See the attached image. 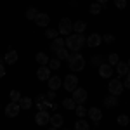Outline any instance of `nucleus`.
<instances>
[{"mask_svg": "<svg viewBox=\"0 0 130 130\" xmlns=\"http://www.w3.org/2000/svg\"><path fill=\"white\" fill-rule=\"evenodd\" d=\"M85 37L83 35H78V33H71L68 35L66 38H64V45H66V49L68 50H73V52H80L83 49V45H85Z\"/></svg>", "mask_w": 130, "mask_h": 130, "instance_id": "1", "label": "nucleus"}, {"mask_svg": "<svg viewBox=\"0 0 130 130\" xmlns=\"http://www.w3.org/2000/svg\"><path fill=\"white\" fill-rule=\"evenodd\" d=\"M68 66H70L71 71H82L85 68V59L80 52H75L68 57Z\"/></svg>", "mask_w": 130, "mask_h": 130, "instance_id": "2", "label": "nucleus"}, {"mask_svg": "<svg viewBox=\"0 0 130 130\" xmlns=\"http://www.w3.org/2000/svg\"><path fill=\"white\" fill-rule=\"evenodd\" d=\"M35 102H37V108H38V111H47V109H56L57 106L52 102V101H49L47 97H45V94H38L37 95V99H35Z\"/></svg>", "mask_w": 130, "mask_h": 130, "instance_id": "3", "label": "nucleus"}, {"mask_svg": "<svg viewBox=\"0 0 130 130\" xmlns=\"http://www.w3.org/2000/svg\"><path fill=\"white\" fill-rule=\"evenodd\" d=\"M108 90H109L111 95H121L123 94V90H125V87H123V82L118 80V78H109V85H108Z\"/></svg>", "mask_w": 130, "mask_h": 130, "instance_id": "4", "label": "nucleus"}, {"mask_svg": "<svg viewBox=\"0 0 130 130\" xmlns=\"http://www.w3.org/2000/svg\"><path fill=\"white\" fill-rule=\"evenodd\" d=\"M62 87L66 92H73V90L78 87V76H75V75H66L64 78H62Z\"/></svg>", "mask_w": 130, "mask_h": 130, "instance_id": "5", "label": "nucleus"}, {"mask_svg": "<svg viewBox=\"0 0 130 130\" xmlns=\"http://www.w3.org/2000/svg\"><path fill=\"white\" fill-rule=\"evenodd\" d=\"M57 31H59L61 35H64V37L71 35V31H73V21H71L70 18H62V19L59 21V28H57Z\"/></svg>", "mask_w": 130, "mask_h": 130, "instance_id": "6", "label": "nucleus"}, {"mask_svg": "<svg viewBox=\"0 0 130 130\" xmlns=\"http://www.w3.org/2000/svg\"><path fill=\"white\" fill-rule=\"evenodd\" d=\"M87 97H89V92L85 89H78V87L73 90V95H71V99L75 101L76 104H85Z\"/></svg>", "mask_w": 130, "mask_h": 130, "instance_id": "7", "label": "nucleus"}, {"mask_svg": "<svg viewBox=\"0 0 130 130\" xmlns=\"http://www.w3.org/2000/svg\"><path fill=\"white\" fill-rule=\"evenodd\" d=\"M101 43H102V35H99V33H92V35L87 37V40H85V45L90 47V49L99 47Z\"/></svg>", "mask_w": 130, "mask_h": 130, "instance_id": "8", "label": "nucleus"}, {"mask_svg": "<svg viewBox=\"0 0 130 130\" xmlns=\"http://www.w3.org/2000/svg\"><path fill=\"white\" fill-rule=\"evenodd\" d=\"M35 123H37V125H40V127L49 125V123H50V115H49V111H38V113L35 115Z\"/></svg>", "mask_w": 130, "mask_h": 130, "instance_id": "9", "label": "nucleus"}, {"mask_svg": "<svg viewBox=\"0 0 130 130\" xmlns=\"http://www.w3.org/2000/svg\"><path fill=\"white\" fill-rule=\"evenodd\" d=\"M99 76H101V78H104V80L113 78V66L108 64V62H102V64L99 66Z\"/></svg>", "mask_w": 130, "mask_h": 130, "instance_id": "10", "label": "nucleus"}, {"mask_svg": "<svg viewBox=\"0 0 130 130\" xmlns=\"http://www.w3.org/2000/svg\"><path fill=\"white\" fill-rule=\"evenodd\" d=\"M102 104H104V108H108V109H115V108H118V106H120V101H118L116 95L108 94V95L102 99Z\"/></svg>", "mask_w": 130, "mask_h": 130, "instance_id": "11", "label": "nucleus"}, {"mask_svg": "<svg viewBox=\"0 0 130 130\" xmlns=\"http://www.w3.org/2000/svg\"><path fill=\"white\" fill-rule=\"evenodd\" d=\"M19 111H21V108H19L18 102H9V104L5 106V116H7V118H16V116L19 115Z\"/></svg>", "mask_w": 130, "mask_h": 130, "instance_id": "12", "label": "nucleus"}, {"mask_svg": "<svg viewBox=\"0 0 130 130\" xmlns=\"http://www.w3.org/2000/svg\"><path fill=\"white\" fill-rule=\"evenodd\" d=\"M49 23H50V16L49 14H45V12H38V14H37V18H35V24H37V26L47 28Z\"/></svg>", "mask_w": 130, "mask_h": 130, "instance_id": "13", "label": "nucleus"}, {"mask_svg": "<svg viewBox=\"0 0 130 130\" xmlns=\"http://www.w3.org/2000/svg\"><path fill=\"white\" fill-rule=\"evenodd\" d=\"M87 115H89L90 120L95 123V127H97V125H99V121L102 120V111H101L99 108H90V109L87 111Z\"/></svg>", "mask_w": 130, "mask_h": 130, "instance_id": "14", "label": "nucleus"}, {"mask_svg": "<svg viewBox=\"0 0 130 130\" xmlns=\"http://www.w3.org/2000/svg\"><path fill=\"white\" fill-rule=\"evenodd\" d=\"M37 78L40 82H47L50 78V68L49 66H40L37 70Z\"/></svg>", "mask_w": 130, "mask_h": 130, "instance_id": "15", "label": "nucleus"}, {"mask_svg": "<svg viewBox=\"0 0 130 130\" xmlns=\"http://www.w3.org/2000/svg\"><path fill=\"white\" fill-rule=\"evenodd\" d=\"M50 123H52V127L61 128V127L64 125V116H62L61 113H54V115L50 116Z\"/></svg>", "mask_w": 130, "mask_h": 130, "instance_id": "16", "label": "nucleus"}, {"mask_svg": "<svg viewBox=\"0 0 130 130\" xmlns=\"http://www.w3.org/2000/svg\"><path fill=\"white\" fill-rule=\"evenodd\" d=\"M18 59H19L18 52H16V50H12V49H9V52L5 54V62H7L9 66H14V64L18 62Z\"/></svg>", "mask_w": 130, "mask_h": 130, "instance_id": "17", "label": "nucleus"}, {"mask_svg": "<svg viewBox=\"0 0 130 130\" xmlns=\"http://www.w3.org/2000/svg\"><path fill=\"white\" fill-rule=\"evenodd\" d=\"M47 83H49V89L50 90H57L61 85H62V78H59V76L56 75V76H50L49 80H47Z\"/></svg>", "mask_w": 130, "mask_h": 130, "instance_id": "18", "label": "nucleus"}, {"mask_svg": "<svg viewBox=\"0 0 130 130\" xmlns=\"http://www.w3.org/2000/svg\"><path fill=\"white\" fill-rule=\"evenodd\" d=\"M18 104H19L21 109H26V111H28L31 108V104H33V101H31V97H28V95H24V97L21 95V99H19V102H18Z\"/></svg>", "mask_w": 130, "mask_h": 130, "instance_id": "19", "label": "nucleus"}, {"mask_svg": "<svg viewBox=\"0 0 130 130\" xmlns=\"http://www.w3.org/2000/svg\"><path fill=\"white\" fill-rule=\"evenodd\" d=\"M85 30H87V23H85V21H76V23H73V31H75V33L83 35Z\"/></svg>", "mask_w": 130, "mask_h": 130, "instance_id": "20", "label": "nucleus"}, {"mask_svg": "<svg viewBox=\"0 0 130 130\" xmlns=\"http://www.w3.org/2000/svg\"><path fill=\"white\" fill-rule=\"evenodd\" d=\"M35 61H37L40 66H47V64H49V57H47V54H45V52H37Z\"/></svg>", "mask_w": 130, "mask_h": 130, "instance_id": "21", "label": "nucleus"}, {"mask_svg": "<svg viewBox=\"0 0 130 130\" xmlns=\"http://www.w3.org/2000/svg\"><path fill=\"white\" fill-rule=\"evenodd\" d=\"M62 47H66V45H64V38H59V37L54 38L52 43H50V50H54V52L59 50V49H62Z\"/></svg>", "mask_w": 130, "mask_h": 130, "instance_id": "22", "label": "nucleus"}, {"mask_svg": "<svg viewBox=\"0 0 130 130\" xmlns=\"http://www.w3.org/2000/svg\"><path fill=\"white\" fill-rule=\"evenodd\" d=\"M75 130H90L89 121H85V118H78V121H75Z\"/></svg>", "mask_w": 130, "mask_h": 130, "instance_id": "23", "label": "nucleus"}, {"mask_svg": "<svg viewBox=\"0 0 130 130\" xmlns=\"http://www.w3.org/2000/svg\"><path fill=\"white\" fill-rule=\"evenodd\" d=\"M128 64H127V62H118V64H116V71H118V75H120V76H127V73H128Z\"/></svg>", "mask_w": 130, "mask_h": 130, "instance_id": "24", "label": "nucleus"}, {"mask_svg": "<svg viewBox=\"0 0 130 130\" xmlns=\"http://www.w3.org/2000/svg\"><path fill=\"white\" fill-rule=\"evenodd\" d=\"M62 108H66V109H75V108H76V102L71 99V97H64V99H62Z\"/></svg>", "mask_w": 130, "mask_h": 130, "instance_id": "25", "label": "nucleus"}, {"mask_svg": "<svg viewBox=\"0 0 130 130\" xmlns=\"http://www.w3.org/2000/svg\"><path fill=\"white\" fill-rule=\"evenodd\" d=\"M56 56H57V59H59V61H62V59H68V57H70V50L66 49V47H62V49L56 50Z\"/></svg>", "mask_w": 130, "mask_h": 130, "instance_id": "26", "label": "nucleus"}, {"mask_svg": "<svg viewBox=\"0 0 130 130\" xmlns=\"http://www.w3.org/2000/svg\"><path fill=\"white\" fill-rule=\"evenodd\" d=\"M101 10H102V5L101 4H90V7H89V12L90 14H94V16H97V14H101Z\"/></svg>", "mask_w": 130, "mask_h": 130, "instance_id": "27", "label": "nucleus"}, {"mask_svg": "<svg viewBox=\"0 0 130 130\" xmlns=\"http://www.w3.org/2000/svg\"><path fill=\"white\" fill-rule=\"evenodd\" d=\"M37 14H38V10L35 9V7H28V9H26V19L28 21H35Z\"/></svg>", "mask_w": 130, "mask_h": 130, "instance_id": "28", "label": "nucleus"}, {"mask_svg": "<svg viewBox=\"0 0 130 130\" xmlns=\"http://www.w3.org/2000/svg\"><path fill=\"white\" fill-rule=\"evenodd\" d=\"M118 62H120V57H118V54H116V52H113V54H109V56H108V64L116 66Z\"/></svg>", "mask_w": 130, "mask_h": 130, "instance_id": "29", "label": "nucleus"}, {"mask_svg": "<svg viewBox=\"0 0 130 130\" xmlns=\"http://www.w3.org/2000/svg\"><path fill=\"white\" fill-rule=\"evenodd\" d=\"M75 113H76V116H78V118H85V115H87V109L83 108V104H76V108H75Z\"/></svg>", "mask_w": 130, "mask_h": 130, "instance_id": "30", "label": "nucleus"}, {"mask_svg": "<svg viewBox=\"0 0 130 130\" xmlns=\"http://www.w3.org/2000/svg\"><path fill=\"white\" fill-rule=\"evenodd\" d=\"M116 121H118V125H120V127H127V125L130 123V118L127 116V115H120V116L116 118Z\"/></svg>", "mask_w": 130, "mask_h": 130, "instance_id": "31", "label": "nucleus"}, {"mask_svg": "<svg viewBox=\"0 0 130 130\" xmlns=\"http://www.w3.org/2000/svg\"><path fill=\"white\" fill-rule=\"evenodd\" d=\"M57 35H59V31L54 30V28H47V30H45V37H47V38H50V40L57 38Z\"/></svg>", "mask_w": 130, "mask_h": 130, "instance_id": "32", "label": "nucleus"}, {"mask_svg": "<svg viewBox=\"0 0 130 130\" xmlns=\"http://www.w3.org/2000/svg\"><path fill=\"white\" fill-rule=\"evenodd\" d=\"M9 97H10V102H19V99H21V92H19V90H10Z\"/></svg>", "mask_w": 130, "mask_h": 130, "instance_id": "33", "label": "nucleus"}, {"mask_svg": "<svg viewBox=\"0 0 130 130\" xmlns=\"http://www.w3.org/2000/svg\"><path fill=\"white\" fill-rule=\"evenodd\" d=\"M49 68H52V70H59L61 68V61L56 57V59H49Z\"/></svg>", "mask_w": 130, "mask_h": 130, "instance_id": "34", "label": "nucleus"}, {"mask_svg": "<svg viewBox=\"0 0 130 130\" xmlns=\"http://www.w3.org/2000/svg\"><path fill=\"white\" fill-rule=\"evenodd\" d=\"M113 2H115V7L120 9V10H123L125 7H127V4H128L127 0H113Z\"/></svg>", "mask_w": 130, "mask_h": 130, "instance_id": "35", "label": "nucleus"}, {"mask_svg": "<svg viewBox=\"0 0 130 130\" xmlns=\"http://www.w3.org/2000/svg\"><path fill=\"white\" fill-rule=\"evenodd\" d=\"M102 62H104V57H102V56H94V57H92V64H94V66H97V64H102Z\"/></svg>", "mask_w": 130, "mask_h": 130, "instance_id": "36", "label": "nucleus"}, {"mask_svg": "<svg viewBox=\"0 0 130 130\" xmlns=\"http://www.w3.org/2000/svg\"><path fill=\"white\" fill-rule=\"evenodd\" d=\"M45 97H47L49 101H52V102H54V99H56V90H50V89H49V92L45 94Z\"/></svg>", "mask_w": 130, "mask_h": 130, "instance_id": "37", "label": "nucleus"}, {"mask_svg": "<svg viewBox=\"0 0 130 130\" xmlns=\"http://www.w3.org/2000/svg\"><path fill=\"white\" fill-rule=\"evenodd\" d=\"M102 42H106V43H113V42H115V37H113V35H104V37H102Z\"/></svg>", "mask_w": 130, "mask_h": 130, "instance_id": "38", "label": "nucleus"}, {"mask_svg": "<svg viewBox=\"0 0 130 130\" xmlns=\"http://www.w3.org/2000/svg\"><path fill=\"white\" fill-rule=\"evenodd\" d=\"M4 76H5V66L0 62V78H4Z\"/></svg>", "mask_w": 130, "mask_h": 130, "instance_id": "39", "label": "nucleus"}, {"mask_svg": "<svg viewBox=\"0 0 130 130\" xmlns=\"http://www.w3.org/2000/svg\"><path fill=\"white\" fill-rule=\"evenodd\" d=\"M123 87H125V89H130V78L125 76V83H123Z\"/></svg>", "mask_w": 130, "mask_h": 130, "instance_id": "40", "label": "nucleus"}, {"mask_svg": "<svg viewBox=\"0 0 130 130\" xmlns=\"http://www.w3.org/2000/svg\"><path fill=\"white\" fill-rule=\"evenodd\" d=\"M70 5H71V7H76V5H78V2H76V0H71Z\"/></svg>", "mask_w": 130, "mask_h": 130, "instance_id": "41", "label": "nucleus"}, {"mask_svg": "<svg viewBox=\"0 0 130 130\" xmlns=\"http://www.w3.org/2000/svg\"><path fill=\"white\" fill-rule=\"evenodd\" d=\"M97 4H101V5H102V7H104V5H106V4H108V0H97Z\"/></svg>", "mask_w": 130, "mask_h": 130, "instance_id": "42", "label": "nucleus"}, {"mask_svg": "<svg viewBox=\"0 0 130 130\" xmlns=\"http://www.w3.org/2000/svg\"><path fill=\"white\" fill-rule=\"evenodd\" d=\"M49 130H59V128H56V127H50V128Z\"/></svg>", "mask_w": 130, "mask_h": 130, "instance_id": "43", "label": "nucleus"}, {"mask_svg": "<svg viewBox=\"0 0 130 130\" xmlns=\"http://www.w3.org/2000/svg\"><path fill=\"white\" fill-rule=\"evenodd\" d=\"M127 78H130V70H128V73H127Z\"/></svg>", "mask_w": 130, "mask_h": 130, "instance_id": "44", "label": "nucleus"}, {"mask_svg": "<svg viewBox=\"0 0 130 130\" xmlns=\"http://www.w3.org/2000/svg\"><path fill=\"white\" fill-rule=\"evenodd\" d=\"M127 64H128V68H130V59H128V62H127Z\"/></svg>", "mask_w": 130, "mask_h": 130, "instance_id": "45", "label": "nucleus"}, {"mask_svg": "<svg viewBox=\"0 0 130 130\" xmlns=\"http://www.w3.org/2000/svg\"><path fill=\"white\" fill-rule=\"evenodd\" d=\"M62 130H70V128H62Z\"/></svg>", "mask_w": 130, "mask_h": 130, "instance_id": "46", "label": "nucleus"}, {"mask_svg": "<svg viewBox=\"0 0 130 130\" xmlns=\"http://www.w3.org/2000/svg\"><path fill=\"white\" fill-rule=\"evenodd\" d=\"M0 62H2V57H0Z\"/></svg>", "mask_w": 130, "mask_h": 130, "instance_id": "47", "label": "nucleus"}]
</instances>
